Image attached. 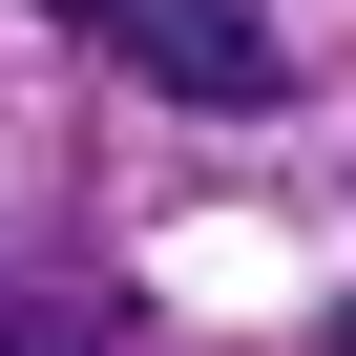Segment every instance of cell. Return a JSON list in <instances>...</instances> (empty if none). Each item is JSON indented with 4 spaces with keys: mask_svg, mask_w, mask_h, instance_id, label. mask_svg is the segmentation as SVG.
<instances>
[{
    "mask_svg": "<svg viewBox=\"0 0 356 356\" xmlns=\"http://www.w3.org/2000/svg\"><path fill=\"white\" fill-rule=\"evenodd\" d=\"M63 42H105L126 84H168V105H210V126H252V105H293V42L252 22V0H42Z\"/></svg>",
    "mask_w": 356,
    "mask_h": 356,
    "instance_id": "6da1fadb",
    "label": "cell"
}]
</instances>
